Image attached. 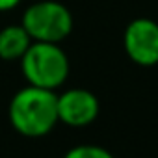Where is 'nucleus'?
Listing matches in <instances>:
<instances>
[{
    "mask_svg": "<svg viewBox=\"0 0 158 158\" xmlns=\"http://www.w3.org/2000/svg\"><path fill=\"white\" fill-rule=\"evenodd\" d=\"M58 95L52 89L26 86L19 89L8 108L11 127L26 138H43L60 123L58 121Z\"/></svg>",
    "mask_w": 158,
    "mask_h": 158,
    "instance_id": "obj_1",
    "label": "nucleus"
},
{
    "mask_svg": "<svg viewBox=\"0 0 158 158\" xmlns=\"http://www.w3.org/2000/svg\"><path fill=\"white\" fill-rule=\"evenodd\" d=\"M21 69L30 86L54 91L65 84L71 67L60 43L32 41L21 58Z\"/></svg>",
    "mask_w": 158,
    "mask_h": 158,
    "instance_id": "obj_2",
    "label": "nucleus"
},
{
    "mask_svg": "<svg viewBox=\"0 0 158 158\" xmlns=\"http://www.w3.org/2000/svg\"><path fill=\"white\" fill-rule=\"evenodd\" d=\"M21 24L32 41L61 43L73 32V15L56 0H41L26 8Z\"/></svg>",
    "mask_w": 158,
    "mask_h": 158,
    "instance_id": "obj_3",
    "label": "nucleus"
},
{
    "mask_svg": "<svg viewBox=\"0 0 158 158\" xmlns=\"http://www.w3.org/2000/svg\"><path fill=\"white\" fill-rule=\"evenodd\" d=\"M123 48L130 61L139 67L158 63V23L149 17L132 19L123 34Z\"/></svg>",
    "mask_w": 158,
    "mask_h": 158,
    "instance_id": "obj_4",
    "label": "nucleus"
},
{
    "mask_svg": "<svg viewBox=\"0 0 158 158\" xmlns=\"http://www.w3.org/2000/svg\"><path fill=\"white\" fill-rule=\"evenodd\" d=\"M56 106H58V121L74 128L91 125L101 112V104L95 93L84 88L65 89L63 93L58 95Z\"/></svg>",
    "mask_w": 158,
    "mask_h": 158,
    "instance_id": "obj_5",
    "label": "nucleus"
},
{
    "mask_svg": "<svg viewBox=\"0 0 158 158\" xmlns=\"http://www.w3.org/2000/svg\"><path fill=\"white\" fill-rule=\"evenodd\" d=\"M30 45L32 37L23 28V24H13L0 30V58L2 60H21Z\"/></svg>",
    "mask_w": 158,
    "mask_h": 158,
    "instance_id": "obj_6",
    "label": "nucleus"
},
{
    "mask_svg": "<svg viewBox=\"0 0 158 158\" xmlns=\"http://www.w3.org/2000/svg\"><path fill=\"white\" fill-rule=\"evenodd\" d=\"M63 158H115L108 149L101 147V145H76V147H71Z\"/></svg>",
    "mask_w": 158,
    "mask_h": 158,
    "instance_id": "obj_7",
    "label": "nucleus"
},
{
    "mask_svg": "<svg viewBox=\"0 0 158 158\" xmlns=\"http://www.w3.org/2000/svg\"><path fill=\"white\" fill-rule=\"evenodd\" d=\"M21 0H0V11H8V10H13L19 6Z\"/></svg>",
    "mask_w": 158,
    "mask_h": 158,
    "instance_id": "obj_8",
    "label": "nucleus"
}]
</instances>
